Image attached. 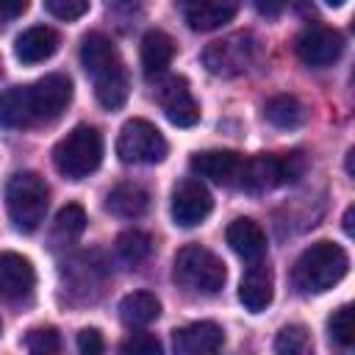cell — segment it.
I'll return each mask as SVG.
<instances>
[{"instance_id":"10","label":"cell","mask_w":355,"mask_h":355,"mask_svg":"<svg viewBox=\"0 0 355 355\" xmlns=\"http://www.w3.org/2000/svg\"><path fill=\"white\" fill-rule=\"evenodd\" d=\"M211 208H214L211 191L200 180L186 178L175 186V191H172V219H175V225L194 227L211 214Z\"/></svg>"},{"instance_id":"6","label":"cell","mask_w":355,"mask_h":355,"mask_svg":"<svg viewBox=\"0 0 355 355\" xmlns=\"http://www.w3.org/2000/svg\"><path fill=\"white\" fill-rule=\"evenodd\" d=\"M116 155L122 164H158L166 155V141L153 122L128 119L116 139Z\"/></svg>"},{"instance_id":"19","label":"cell","mask_w":355,"mask_h":355,"mask_svg":"<svg viewBox=\"0 0 355 355\" xmlns=\"http://www.w3.org/2000/svg\"><path fill=\"white\" fill-rule=\"evenodd\" d=\"M80 64H83V69H86L92 78H97V75H103V72L119 67L122 58H119L114 42H111L105 33H97V31H94V33H86L83 42H80Z\"/></svg>"},{"instance_id":"26","label":"cell","mask_w":355,"mask_h":355,"mask_svg":"<svg viewBox=\"0 0 355 355\" xmlns=\"http://www.w3.org/2000/svg\"><path fill=\"white\" fill-rule=\"evenodd\" d=\"M150 252H153V239L141 230H125L116 239V255L130 266H139L141 261H147Z\"/></svg>"},{"instance_id":"20","label":"cell","mask_w":355,"mask_h":355,"mask_svg":"<svg viewBox=\"0 0 355 355\" xmlns=\"http://www.w3.org/2000/svg\"><path fill=\"white\" fill-rule=\"evenodd\" d=\"M175 58V42L169 33L164 31H147L144 39H141V69H144V78H161L166 72V67L172 64Z\"/></svg>"},{"instance_id":"4","label":"cell","mask_w":355,"mask_h":355,"mask_svg":"<svg viewBox=\"0 0 355 355\" xmlns=\"http://www.w3.org/2000/svg\"><path fill=\"white\" fill-rule=\"evenodd\" d=\"M103 161V136L92 125H78L72 128L53 150V164L55 169L69 178V180H83L89 178Z\"/></svg>"},{"instance_id":"30","label":"cell","mask_w":355,"mask_h":355,"mask_svg":"<svg viewBox=\"0 0 355 355\" xmlns=\"http://www.w3.org/2000/svg\"><path fill=\"white\" fill-rule=\"evenodd\" d=\"M25 349L33 355H53L61 349V338L53 327H36L25 336Z\"/></svg>"},{"instance_id":"39","label":"cell","mask_w":355,"mask_h":355,"mask_svg":"<svg viewBox=\"0 0 355 355\" xmlns=\"http://www.w3.org/2000/svg\"><path fill=\"white\" fill-rule=\"evenodd\" d=\"M327 3H330V6H341L344 0H327Z\"/></svg>"},{"instance_id":"3","label":"cell","mask_w":355,"mask_h":355,"mask_svg":"<svg viewBox=\"0 0 355 355\" xmlns=\"http://www.w3.org/2000/svg\"><path fill=\"white\" fill-rule=\"evenodd\" d=\"M172 277L186 291H194V294H216L225 286V280H227V269H225L222 258L214 255L211 250H205L200 244H186L175 255Z\"/></svg>"},{"instance_id":"12","label":"cell","mask_w":355,"mask_h":355,"mask_svg":"<svg viewBox=\"0 0 355 355\" xmlns=\"http://www.w3.org/2000/svg\"><path fill=\"white\" fill-rule=\"evenodd\" d=\"M222 344H225V333L216 322H194L172 333V347L180 355H208L222 349Z\"/></svg>"},{"instance_id":"17","label":"cell","mask_w":355,"mask_h":355,"mask_svg":"<svg viewBox=\"0 0 355 355\" xmlns=\"http://www.w3.org/2000/svg\"><path fill=\"white\" fill-rule=\"evenodd\" d=\"M236 186H241L250 194H261V191H269V189L280 186L277 155H252V158H244L241 161V169H239Z\"/></svg>"},{"instance_id":"15","label":"cell","mask_w":355,"mask_h":355,"mask_svg":"<svg viewBox=\"0 0 355 355\" xmlns=\"http://www.w3.org/2000/svg\"><path fill=\"white\" fill-rule=\"evenodd\" d=\"M225 239H227L230 250L236 255H241L244 261H261L266 255V233L255 219L241 216V219L230 222L225 230Z\"/></svg>"},{"instance_id":"31","label":"cell","mask_w":355,"mask_h":355,"mask_svg":"<svg viewBox=\"0 0 355 355\" xmlns=\"http://www.w3.org/2000/svg\"><path fill=\"white\" fill-rule=\"evenodd\" d=\"M277 169H280V183H297V180H302V175L308 169V158L300 150L280 153L277 155Z\"/></svg>"},{"instance_id":"14","label":"cell","mask_w":355,"mask_h":355,"mask_svg":"<svg viewBox=\"0 0 355 355\" xmlns=\"http://www.w3.org/2000/svg\"><path fill=\"white\" fill-rule=\"evenodd\" d=\"M241 155L233 150H205L191 155V169L200 178H208L214 183H236L239 180V169H241Z\"/></svg>"},{"instance_id":"8","label":"cell","mask_w":355,"mask_h":355,"mask_svg":"<svg viewBox=\"0 0 355 355\" xmlns=\"http://www.w3.org/2000/svg\"><path fill=\"white\" fill-rule=\"evenodd\" d=\"M155 100H158V105L164 108V114H166V119H169L172 125H178V128H191V125H197V119H200V105H197V100L191 97V89H189L186 78L172 75V78H166L164 83H158Z\"/></svg>"},{"instance_id":"7","label":"cell","mask_w":355,"mask_h":355,"mask_svg":"<svg viewBox=\"0 0 355 355\" xmlns=\"http://www.w3.org/2000/svg\"><path fill=\"white\" fill-rule=\"evenodd\" d=\"M344 53V36L327 25H311L297 39V55L308 67H330Z\"/></svg>"},{"instance_id":"5","label":"cell","mask_w":355,"mask_h":355,"mask_svg":"<svg viewBox=\"0 0 355 355\" xmlns=\"http://www.w3.org/2000/svg\"><path fill=\"white\" fill-rule=\"evenodd\" d=\"M258 58V42L252 33H230L219 42H211L202 50V64L216 78H236L247 72Z\"/></svg>"},{"instance_id":"11","label":"cell","mask_w":355,"mask_h":355,"mask_svg":"<svg viewBox=\"0 0 355 355\" xmlns=\"http://www.w3.org/2000/svg\"><path fill=\"white\" fill-rule=\"evenodd\" d=\"M36 272L31 261L19 252H0V297L19 302L33 294Z\"/></svg>"},{"instance_id":"21","label":"cell","mask_w":355,"mask_h":355,"mask_svg":"<svg viewBox=\"0 0 355 355\" xmlns=\"http://www.w3.org/2000/svg\"><path fill=\"white\" fill-rule=\"evenodd\" d=\"M55 50H58V33L44 25L28 28L25 33L17 36V44H14V53L22 64H39V61L50 58Z\"/></svg>"},{"instance_id":"36","label":"cell","mask_w":355,"mask_h":355,"mask_svg":"<svg viewBox=\"0 0 355 355\" xmlns=\"http://www.w3.org/2000/svg\"><path fill=\"white\" fill-rule=\"evenodd\" d=\"M252 3H255V11L261 17H277L288 6V0H252Z\"/></svg>"},{"instance_id":"29","label":"cell","mask_w":355,"mask_h":355,"mask_svg":"<svg viewBox=\"0 0 355 355\" xmlns=\"http://www.w3.org/2000/svg\"><path fill=\"white\" fill-rule=\"evenodd\" d=\"M327 330H330V338L338 341L341 347H352L355 341V327H352V305H341L330 322H327Z\"/></svg>"},{"instance_id":"1","label":"cell","mask_w":355,"mask_h":355,"mask_svg":"<svg viewBox=\"0 0 355 355\" xmlns=\"http://www.w3.org/2000/svg\"><path fill=\"white\" fill-rule=\"evenodd\" d=\"M347 266H349V258L336 241H316L308 250H302V255L297 258L294 283L302 291L322 294L347 275Z\"/></svg>"},{"instance_id":"28","label":"cell","mask_w":355,"mask_h":355,"mask_svg":"<svg viewBox=\"0 0 355 355\" xmlns=\"http://www.w3.org/2000/svg\"><path fill=\"white\" fill-rule=\"evenodd\" d=\"M313 341L302 324H286L275 338V352L280 355H305L311 352Z\"/></svg>"},{"instance_id":"32","label":"cell","mask_w":355,"mask_h":355,"mask_svg":"<svg viewBox=\"0 0 355 355\" xmlns=\"http://www.w3.org/2000/svg\"><path fill=\"white\" fill-rule=\"evenodd\" d=\"M119 349L125 352V355H161V341L155 338V336H150V333H133L130 338H125L122 344H119Z\"/></svg>"},{"instance_id":"13","label":"cell","mask_w":355,"mask_h":355,"mask_svg":"<svg viewBox=\"0 0 355 355\" xmlns=\"http://www.w3.org/2000/svg\"><path fill=\"white\" fill-rule=\"evenodd\" d=\"M239 11V0H186L183 17L191 31H216L225 22H230Z\"/></svg>"},{"instance_id":"40","label":"cell","mask_w":355,"mask_h":355,"mask_svg":"<svg viewBox=\"0 0 355 355\" xmlns=\"http://www.w3.org/2000/svg\"><path fill=\"white\" fill-rule=\"evenodd\" d=\"M178 3H180V6H183V3H186V0H178Z\"/></svg>"},{"instance_id":"27","label":"cell","mask_w":355,"mask_h":355,"mask_svg":"<svg viewBox=\"0 0 355 355\" xmlns=\"http://www.w3.org/2000/svg\"><path fill=\"white\" fill-rule=\"evenodd\" d=\"M83 230H86V211L78 202L64 205L55 216V239H61L67 244V241H75Z\"/></svg>"},{"instance_id":"37","label":"cell","mask_w":355,"mask_h":355,"mask_svg":"<svg viewBox=\"0 0 355 355\" xmlns=\"http://www.w3.org/2000/svg\"><path fill=\"white\" fill-rule=\"evenodd\" d=\"M144 6V0H108V8L119 11V14H130V11H139Z\"/></svg>"},{"instance_id":"34","label":"cell","mask_w":355,"mask_h":355,"mask_svg":"<svg viewBox=\"0 0 355 355\" xmlns=\"http://www.w3.org/2000/svg\"><path fill=\"white\" fill-rule=\"evenodd\" d=\"M78 349H80L83 355H97V352H103V336H100L94 327L80 330V333H78Z\"/></svg>"},{"instance_id":"9","label":"cell","mask_w":355,"mask_h":355,"mask_svg":"<svg viewBox=\"0 0 355 355\" xmlns=\"http://www.w3.org/2000/svg\"><path fill=\"white\" fill-rule=\"evenodd\" d=\"M31 100H33V111H36V125H47L53 119H58L69 100H72V80L67 75H44L42 80H36L31 86Z\"/></svg>"},{"instance_id":"25","label":"cell","mask_w":355,"mask_h":355,"mask_svg":"<svg viewBox=\"0 0 355 355\" xmlns=\"http://www.w3.org/2000/svg\"><path fill=\"white\" fill-rule=\"evenodd\" d=\"M263 116L275 125V128H297L305 122V105L294 97V94H275L266 100L263 105Z\"/></svg>"},{"instance_id":"2","label":"cell","mask_w":355,"mask_h":355,"mask_svg":"<svg viewBox=\"0 0 355 355\" xmlns=\"http://www.w3.org/2000/svg\"><path fill=\"white\" fill-rule=\"evenodd\" d=\"M50 205V189L36 172H17L6 186V208L17 230L31 233L44 222Z\"/></svg>"},{"instance_id":"33","label":"cell","mask_w":355,"mask_h":355,"mask_svg":"<svg viewBox=\"0 0 355 355\" xmlns=\"http://www.w3.org/2000/svg\"><path fill=\"white\" fill-rule=\"evenodd\" d=\"M44 6H47V11H50L53 17L69 22V19H78V17L86 14L89 0H44Z\"/></svg>"},{"instance_id":"23","label":"cell","mask_w":355,"mask_h":355,"mask_svg":"<svg viewBox=\"0 0 355 355\" xmlns=\"http://www.w3.org/2000/svg\"><path fill=\"white\" fill-rule=\"evenodd\" d=\"M158 316H161V302H158V297L150 294V291H133V294H128V297L119 302V319H122V324L130 327V330L147 327V324H153Z\"/></svg>"},{"instance_id":"18","label":"cell","mask_w":355,"mask_h":355,"mask_svg":"<svg viewBox=\"0 0 355 355\" xmlns=\"http://www.w3.org/2000/svg\"><path fill=\"white\" fill-rule=\"evenodd\" d=\"M0 125L22 130L36 125V111L31 100V86H11L0 94Z\"/></svg>"},{"instance_id":"16","label":"cell","mask_w":355,"mask_h":355,"mask_svg":"<svg viewBox=\"0 0 355 355\" xmlns=\"http://www.w3.org/2000/svg\"><path fill=\"white\" fill-rule=\"evenodd\" d=\"M239 300L252 313H261L272 302V269L263 261H250L239 286Z\"/></svg>"},{"instance_id":"24","label":"cell","mask_w":355,"mask_h":355,"mask_svg":"<svg viewBox=\"0 0 355 355\" xmlns=\"http://www.w3.org/2000/svg\"><path fill=\"white\" fill-rule=\"evenodd\" d=\"M94 94H97L103 108H108V111L122 108V103L128 100V72H125V64L97 75L94 78Z\"/></svg>"},{"instance_id":"22","label":"cell","mask_w":355,"mask_h":355,"mask_svg":"<svg viewBox=\"0 0 355 355\" xmlns=\"http://www.w3.org/2000/svg\"><path fill=\"white\" fill-rule=\"evenodd\" d=\"M150 208V194L139 183H119L105 197V211L119 219H136Z\"/></svg>"},{"instance_id":"38","label":"cell","mask_w":355,"mask_h":355,"mask_svg":"<svg viewBox=\"0 0 355 355\" xmlns=\"http://www.w3.org/2000/svg\"><path fill=\"white\" fill-rule=\"evenodd\" d=\"M352 216H355V208L349 205V208L344 211V230H347V236H352Z\"/></svg>"},{"instance_id":"35","label":"cell","mask_w":355,"mask_h":355,"mask_svg":"<svg viewBox=\"0 0 355 355\" xmlns=\"http://www.w3.org/2000/svg\"><path fill=\"white\" fill-rule=\"evenodd\" d=\"M28 8V0H0V22H11L22 17Z\"/></svg>"}]
</instances>
